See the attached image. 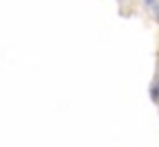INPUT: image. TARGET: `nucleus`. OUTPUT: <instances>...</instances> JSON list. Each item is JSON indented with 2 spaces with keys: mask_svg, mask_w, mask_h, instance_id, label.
Wrapping results in <instances>:
<instances>
[{
  "mask_svg": "<svg viewBox=\"0 0 159 147\" xmlns=\"http://www.w3.org/2000/svg\"><path fill=\"white\" fill-rule=\"evenodd\" d=\"M149 94H151V100H153L155 104H159V80H155L149 88Z\"/></svg>",
  "mask_w": 159,
  "mask_h": 147,
  "instance_id": "1",
  "label": "nucleus"
},
{
  "mask_svg": "<svg viewBox=\"0 0 159 147\" xmlns=\"http://www.w3.org/2000/svg\"><path fill=\"white\" fill-rule=\"evenodd\" d=\"M143 2H145V6H149L151 10H153L155 6H159V2H157V0H143Z\"/></svg>",
  "mask_w": 159,
  "mask_h": 147,
  "instance_id": "2",
  "label": "nucleus"
}]
</instances>
